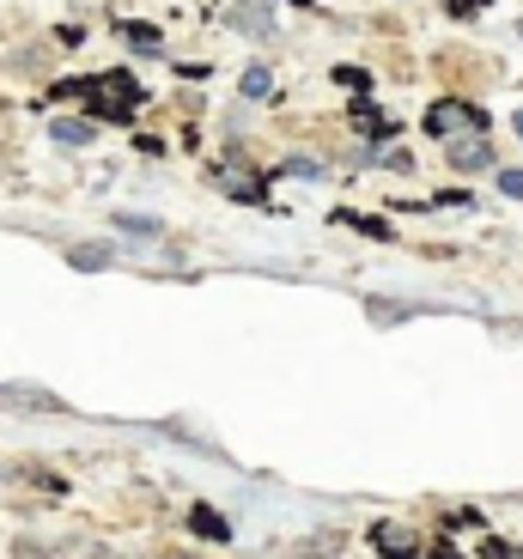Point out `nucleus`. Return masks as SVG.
<instances>
[{
    "label": "nucleus",
    "mask_w": 523,
    "mask_h": 559,
    "mask_svg": "<svg viewBox=\"0 0 523 559\" xmlns=\"http://www.w3.org/2000/svg\"><path fill=\"white\" fill-rule=\"evenodd\" d=\"M68 267H80V274H98V267H110V243H73V250H68Z\"/></svg>",
    "instance_id": "5"
},
{
    "label": "nucleus",
    "mask_w": 523,
    "mask_h": 559,
    "mask_svg": "<svg viewBox=\"0 0 523 559\" xmlns=\"http://www.w3.org/2000/svg\"><path fill=\"white\" fill-rule=\"evenodd\" d=\"M518 140H523V116H518Z\"/></svg>",
    "instance_id": "13"
},
{
    "label": "nucleus",
    "mask_w": 523,
    "mask_h": 559,
    "mask_svg": "<svg viewBox=\"0 0 523 559\" xmlns=\"http://www.w3.org/2000/svg\"><path fill=\"white\" fill-rule=\"evenodd\" d=\"M122 37L134 43V49H158V31L153 25H122Z\"/></svg>",
    "instance_id": "8"
},
{
    "label": "nucleus",
    "mask_w": 523,
    "mask_h": 559,
    "mask_svg": "<svg viewBox=\"0 0 523 559\" xmlns=\"http://www.w3.org/2000/svg\"><path fill=\"white\" fill-rule=\"evenodd\" d=\"M506 189H511V195H523V170H506Z\"/></svg>",
    "instance_id": "12"
},
{
    "label": "nucleus",
    "mask_w": 523,
    "mask_h": 559,
    "mask_svg": "<svg viewBox=\"0 0 523 559\" xmlns=\"http://www.w3.org/2000/svg\"><path fill=\"white\" fill-rule=\"evenodd\" d=\"M487 165H494V146H487L482 134L451 140V170H487Z\"/></svg>",
    "instance_id": "3"
},
{
    "label": "nucleus",
    "mask_w": 523,
    "mask_h": 559,
    "mask_svg": "<svg viewBox=\"0 0 523 559\" xmlns=\"http://www.w3.org/2000/svg\"><path fill=\"white\" fill-rule=\"evenodd\" d=\"M426 128H432V134H456V128H468V134H475V128H487V122H482V110H468V104H432Z\"/></svg>",
    "instance_id": "2"
},
{
    "label": "nucleus",
    "mask_w": 523,
    "mask_h": 559,
    "mask_svg": "<svg viewBox=\"0 0 523 559\" xmlns=\"http://www.w3.org/2000/svg\"><path fill=\"white\" fill-rule=\"evenodd\" d=\"M0 407H19V414H61V395L31 390V383H0Z\"/></svg>",
    "instance_id": "1"
},
{
    "label": "nucleus",
    "mask_w": 523,
    "mask_h": 559,
    "mask_svg": "<svg viewBox=\"0 0 523 559\" xmlns=\"http://www.w3.org/2000/svg\"><path fill=\"white\" fill-rule=\"evenodd\" d=\"M189 530H195V535H213V542H226V535H231V523L219 518L213 504H195V511H189Z\"/></svg>",
    "instance_id": "6"
},
{
    "label": "nucleus",
    "mask_w": 523,
    "mask_h": 559,
    "mask_svg": "<svg viewBox=\"0 0 523 559\" xmlns=\"http://www.w3.org/2000/svg\"><path fill=\"white\" fill-rule=\"evenodd\" d=\"M116 225L134 231V238H153V231H158V219H141V213H116Z\"/></svg>",
    "instance_id": "7"
},
{
    "label": "nucleus",
    "mask_w": 523,
    "mask_h": 559,
    "mask_svg": "<svg viewBox=\"0 0 523 559\" xmlns=\"http://www.w3.org/2000/svg\"><path fill=\"white\" fill-rule=\"evenodd\" d=\"M371 317H378V322H396V317H408V310H402V305H390V298H371Z\"/></svg>",
    "instance_id": "10"
},
{
    "label": "nucleus",
    "mask_w": 523,
    "mask_h": 559,
    "mask_svg": "<svg viewBox=\"0 0 523 559\" xmlns=\"http://www.w3.org/2000/svg\"><path fill=\"white\" fill-rule=\"evenodd\" d=\"M243 92H250V98H262V92H269V73L250 68V73H243Z\"/></svg>",
    "instance_id": "11"
},
{
    "label": "nucleus",
    "mask_w": 523,
    "mask_h": 559,
    "mask_svg": "<svg viewBox=\"0 0 523 559\" xmlns=\"http://www.w3.org/2000/svg\"><path fill=\"white\" fill-rule=\"evenodd\" d=\"M56 140H73V146H80V140H92V128H85V122H68V116H61V122H56Z\"/></svg>",
    "instance_id": "9"
},
{
    "label": "nucleus",
    "mask_w": 523,
    "mask_h": 559,
    "mask_svg": "<svg viewBox=\"0 0 523 559\" xmlns=\"http://www.w3.org/2000/svg\"><path fill=\"white\" fill-rule=\"evenodd\" d=\"M378 547L390 559H414V547H420V542H414V530H402V523H378Z\"/></svg>",
    "instance_id": "4"
}]
</instances>
